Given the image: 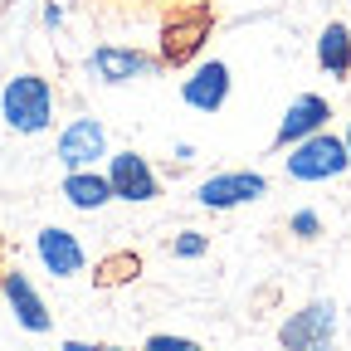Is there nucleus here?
I'll list each match as a JSON object with an SVG mask.
<instances>
[{"label":"nucleus","instance_id":"obj_1","mask_svg":"<svg viewBox=\"0 0 351 351\" xmlns=\"http://www.w3.org/2000/svg\"><path fill=\"white\" fill-rule=\"evenodd\" d=\"M0 117H5V127L20 132V137L44 132V127L54 122V88H49V78L15 73L5 83V93H0Z\"/></svg>","mask_w":351,"mask_h":351},{"label":"nucleus","instance_id":"obj_2","mask_svg":"<svg viewBox=\"0 0 351 351\" xmlns=\"http://www.w3.org/2000/svg\"><path fill=\"white\" fill-rule=\"evenodd\" d=\"M346 166H351L346 142L332 137L327 127L313 132V137H302V142H293V152H288V176L293 181H332V176H341Z\"/></svg>","mask_w":351,"mask_h":351},{"label":"nucleus","instance_id":"obj_3","mask_svg":"<svg viewBox=\"0 0 351 351\" xmlns=\"http://www.w3.org/2000/svg\"><path fill=\"white\" fill-rule=\"evenodd\" d=\"M278 341H283V351H332V341H337V302L317 298V302L298 307V313L278 327Z\"/></svg>","mask_w":351,"mask_h":351},{"label":"nucleus","instance_id":"obj_4","mask_svg":"<svg viewBox=\"0 0 351 351\" xmlns=\"http://www.w3.org/2000/svg\"><path fill=\"white\" fill-rule=\"evenodd\" d=\"M54 156H59L64 171H93V166L108 156V132H103V122H93V117L69 122V127L59 132Z\"/></svg>","mask_w":351,"mask_h":351},{"label":"nucleus","instance_id":"obj_5","mask_svg":"<svg viewBox=\"0 0 351 351\" xmlns=\"http://www.w3.org/2000/svg\"><path fill=\"white\" fill-rule=\"evenodd\" d=\"M263 191H269V181H263L258 171H225V176H210V181L195 191V200L205 210H234V205L258 200Z\"/></svg>","mask_w":351,"mask_h":351},{"label":"nucleus","instance_id":"obj_6","mask_svg":"<svg viewBox=\"0 0 351 351\" xmlns=\"http://www.w3.org/2000/svg\"><path fill=\"white\" fill-rule=\"evenodd\" d=\"M108 191H112L117 200H132V205L156 200V176H152L147 156H137V152H117V156L108 161Z\"/></svg>","mask_w":351,"mask_h":351},{"label":"nucleus","instance_id":"obj_7","mask_svg":"<svg viewBox=\"0 0 351 351\" xmlns=\"http://www.w3.org/2000/svg\"><path fill=\"white\" fill-rule=\"evenodd\" d=\"M181 98H186V108H195V112H219V108H225V98H230V64L205 59V64L181 83Z\"/></svg>","mask_w":351,"mask_h":351},{"label":"nucleus","instance_id":"obj_8","mask_svg":"<svg viewBox=\"0 0 351 351\" xmlns=\"http://www.w3.org/2000/svg\"><path fill=\"white\" fill-rule=\"evenodd\" d=\"M327 117H332L327 98H317V93H302V98H298V103L283 112V122H278V132H274V147H288V142L313 137V132H322V127H327Z\"/></svg>","mask_w":351,"mask_h":351},{"label":"nucleus","instance_id":"obj_9","mask_svg":"<svg viewBox=\"0 0 351 351\" xmlns=\"http://www.w3.org/2000/svg\"><path fill=\"white\" fill-rule=\"evenodd\" d=\"M34 249H39V263H44V269H49L54 278H73V274H83V244H78L69 230H59V225L39 230Z\"/></svg>","mask_w":351,"mask_h":351},{"label":"nucleus","instance_id":"obj_10","mask_svg":"<svg viewBox=\"0 0 351 351\" xmlns=\"http://www.w3.org/2000/svg\"><path fill=\"white\" fill-rule=\"evenodd\" d=\"M88 69H93L103 83H132V78H142L152 64H147V54H137V49H117V44H103V49L88 54Z\"/></svg>","mask_w":351,"mask_h":351},{"label":"nucleus","instance_id":"obj_11","mask_svg":"<svg viewBox=\"0 0 351 351\" xmlns=\"http://www.w3.org/2000/svg\"><path fill=\"white\" fill-rule=\"evenodd\" d=\"M5 298L15 307V322L25 332H49V307H44V298L29 288L25 274H5Z\"/></svg>","mask_w":351,"mask_h":351},{"label":"nucleus","instance_id":"obj_12","mask_svg":"<svg viewBox=\"0 0 351 351\" xmlns=\"http://www.w3.org/2000/svg\"><path fill=\"white\" fill-rule=\"evenodd\" d=\"M64 195H69L73 210H103L112 200L108 176H98V171H69L64 176Z\"/></svg>","mask_w":351,"mask_h":351},{"label":"nucleus","instance_id":"obj_13","mask_svg":"<svg viewBox=\"0 0 351 351\" xmlns=\"http://www.w3.org/2000/svg\"><path fill=\"white\" fill-rule=\"evenodd\" d=\"M317 64L332 73V78H346L351 73V29L346 25H327L322 39H317Z\"/></svg>","mask_w":351,"mask_h":351},{"label":"nucleus","instance_id":"obj_14","mask_svg":"<svg viewBox=\"0 0 351 351\" xmlns=\"http://www.w3.org/2000/svg\"><path fill=\"white\" fill-rule=\"evenodd\" d=\"M142 351H200V341H191V337H166V332H161V337H152Z\"/></svg>","mask_w":351,"mask_h":351},{"label":"nucleus","instance_id":"obj_15","mask_svg":"<svg viewBox=\"0 0 351 351\" xmlns=\"http://www.w3.org/2000/svg\"><path fill=\"white\" fill-rule=\"evenodd\" d=\"M317 230H322V219H317L313 210H298V215H293V234H302V239H313Z\"/></svg>","mask_w":351,"mask_h":351},{"label":"nucleus","instance_id":"obj_16","mask_svg":"<svg viewBox=\"0 0 351 351\" xmlns=\"http://www.w3.org/2000/svg\"><path fill=\"white\" fill-rule=\"evenodd\" d=\"M176 254H181V258H200L205 254V234H181V239H176Z\"/></svg>","mask_w":351,"mask_h":351},{"label":"nucleus","instance_id":"obj_17","mask_svg":"<svg viewBox=\"0 0 351 351\" xmlns=\"http://www.w3.org/2000/svg\"><path fill=\"white\" fill-rule=\"evenodd\" d=\"M64 351H127V346H88V341H64Z\"/></svg>","mask_w":351,"mask_h":351},{"label":"nucleus","instance_id":"obj_18","mask_svg":"<svg viewBox=\"0 0 351 351\" xmlns=\"http://www.w3.org/2000/svg\"><path fill=\"white\" fill-rule=\"evenodd\" d=\"M341 142H346V156H351V127H346V137H341Z\"/></svg>","mask_w":351,"mask_h":351}]
</instances>
